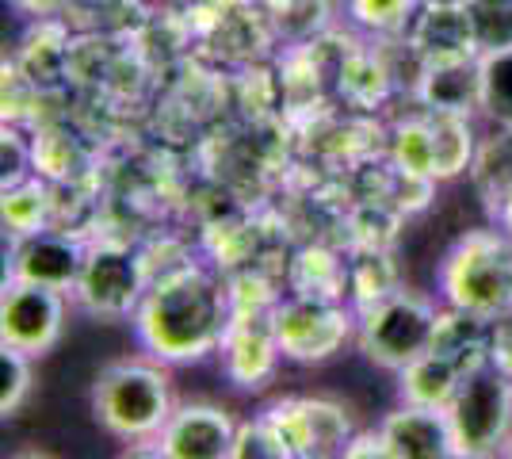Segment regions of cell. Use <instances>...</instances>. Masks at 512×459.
<instances>
[{"label": "cell", "mask_w": 512, "mask_h": 459, "mask_svg": "<svg viewBox=\"0 0 512 459\" xmlns=\"http://www.w3.org/2000/svg\"><path fill=\"white\" fill-rule=\"evenodd\" d=\"M85 268V253L69 238H58L50 230H31L12 253V280H27V284H46L58 291H73Z\"/></svg>", "instance_id": "cell-11"}, {"label": "cell", "mask_w": 512, "mask_h": 459, "mask_svg": "<svg viewBox=\"0 0 512 459\" xmlns=\"http://www.w3.org/2000/svg\"><path fill=\"white\" fill-rule=\"evenodd\" d=\"M237 417L214 402H188L176 406L165 429L157 433V456L169 459H226L234 456Z\"/></svg>", "instance_id": "cell-8"}, {"label": "cell", "mask_w": 512, "mask_h": 459, "mask_svg": "<svg viewBox=\"0 0 512 459\" xmlns=\"http://www.w3.org/2000/svg\"><path fill=\"white\" fill-rule=\"evenodd\" d=\"M448 299L470 314H501L512 306V249L497 238H467L444 268Z\"/></svg>", "instance_id": "cell-5"}, {"label": "cell", "mask_w": 512, "mask_h": 459, "mask_svg": "<svg viewBox=\"0 0 512 459\" xmlns=\"http://www.w3.org/2000/svg\"><path fill=\"white\" fill-rule=\"evenodd\" d=\"M375 452H379V456H390V459L459 456L448 410L402 402L398 410H390V414L379 421V429H375Z\"/></svg>", "instance_id": "cell-9"}, {"label": "cell", "mask_w": 512, "mask_h": 459, "mask_svg": "<svg viewBox=\"0 0 512 459\" xmlns=\"http://www.w3.org/2000/svg\"><path fill=\"white\" fill-rule=\"evenodd\" d=\"M88 406L107 437L123 440V444L157 440V433L176 410L165 360L157 356L153 360H111L96 375L88 391Z\"/></svg>", "instance_id": "cell-2"}, {"label": "cell", "mask_w": 512, "mask_h": 459, "mask_svg": "<svg viewBox=\"0 0 512 459\" xmlns=\"http://www.w3.org/2000/svg\"><path fill=\"white\" fill-rule=\"evenodd\" d=\"M398 375H402V402L440 406V410H448V402L459 391V379H463V372L455 368V360L436 349L417 356Z\"/></svg>", "instance_id": "cell-13"}, {"label": "cell", "mask_w": 512, "mask_h": 459, "mask_svg": "<svg viewBox=\"0 0 512 459\" xmlns=\"http://www.w3.org/2000/svg\"><path fill=\"white\" fill-rule=\"evenodd\" d=\"M448 421L459 456H497L512 437V383L497 364L463 372L459 391L448 402Z\"/></svg>", "instance_id": "cell-3"}, {"label": "cell", "mask_w": 512, "mask_h": 459, "mask_svg": "<svg viewBox=\"0 0 512 459\" xmlns=\"http://www.w3.org/2000/svg\"><path fill=\"white\" fill-rule=\"evenodd\" d=\"M428 8H467L470 0H425Z\"/></svg>", "instance_id": "cell-18"}, {"label": "cell", "mask_w": 512, "mask_h": 459, "mask_svg": "<svg viewBox=\"0 0 512 459\" xmlns=\"http://www.w3.org/2000/svg\"><path fill=\"white\" fill-rule=\"evenodd\" d=\"M478 62H482V108L490 119L512 127V46L486 50Z\"/></svg>", "instance_id": "cell-14"}, {"label": "cell", "mask_w": 512, "mask_h": 459, "mask_svg": "<svg viewBox=\"0 0 512 459\" xmlns=\"http://www.w3.org/2000/svg\"><path fill=\"white\" fill-rule=\"evenodd\" d=\"M65 333V291L46 284L12 280L0 303V345L20 349L35 360L62 341Z\"/></svg>", "instance_id": "cell-6"}, {"label": "cell", "mask_w": 512, "mask_h": 459, "mask_svg": "<svg viewBox=\"0 0 512 459\" xmlns=\"http://www.w3.org/2000/svg\"><path fill=\"white\" fill-rule=\"evenodd\" d=\"M505 456H512V437H509V444H505Z\"/></svg>", "instance_id": "cell-19"}, {"label": "cell", "mask_w": 512, "mask_h": 459, "mask_svg": "<svg viewBox=\"0 0 512 459\" xmlns=\"http://www.w3.org/2000/svg\"><path fill=\"white\" fill-rule=\"evenodd\" d=\"M467 16L470 31H474V46L482 54L512 46V0H470Z\"/></svg>", "instance_id": "cell-15"}, {"label": "cell", "mask_w": 512, "mask_h": 459, "mask_svg": "<svg viewBox=\"0 0 512 459\" xmlns=\"http://www.w3.org/2000/svg\"><path fill=\"white\" fill-rule=\"evenodd\" d=\"M440 318L436 306L417 295H390L367 310L360 322V349L371 364L386 372H402L417 356L436 349Z\"/></svg>", "instance_id": "cell-4"}, {"label": "cell", "mask_w": 512, "mask_h": 459, "mask_svg": "<svg viewBox=\"0 0 512 459\" xmlns=\"http://www.w3.org/2000/svg\"><path fill=\"white\" fill-rule=\"evenodd\" d=\"M73 291L96 318H127L138 310L150 287L142 276V264L130 249L100 245V249L85 253V268H81V280Z\"/></svg>", "instance_id": "cell-7"}, {"label": "cell", "mask_w": 512, "mask_h": 459, "mask_svg": "<svg viewBox=\"0 0 512 459\" xmlns=\"http://www.w3.org/2000/svg\"><path fill=\"white\" fill-rule=\"evenodd\" d=\"M230 291L203 268H180L146 291L134 310L142 349L165 364H192L230 337Z\"/></svg>", "instance_id": "cell-1"}, {"label": "cell", "mask_w": 512, "mask_h": 459, "mask_svg": "<svg viewBox=\"0 0 512 459\" xmlns=\"http://www.w3.org/2000/svg\"><path fill=\"white\" fill-rule=\"evenodd\" d=\"M425 92L440 115H463L470 104H482V62L467 66V54H440Z\"/></svg>", "instance_id": "cell-12"}, {"label": "cell", "mask_w": 512, "mask_h": 459, "mask_svg": "<svg viewBox=\"0 0 512 459\" xmlns=\"http://www.w3.org/2000/svg\"><path fill=\"white\" fill-rule=\"evenodd\" d=\"M35 356H27L20 349H4L0 352V379H4V387H0V414L12 417L20 414V406L27 402V394H31V379H35Z\"/></svg>", "instance_id": "cell-16"}, {"label": "cell", "mask_w": 512, "mask_h": 459, "mask_svg": "<svg viewBox=\"0 0 512 459\" xmlns=\"http://www.w3.org/2000/svg\"><path fill=\"white\" fill-rule=\"evenodd\" d=\"M272 333H276L283 356L314 364V360H325L341 349V341L348 337V322H344L341 310L325 303H291L276 314Z\"/></svg>", "instance_id": "cell-10"}, {"label": "cell", "mask_w": 512, "mask_h": 459, "mask_svg": "<svg viewBox=\"0 0 512 459\" xmlns=\"http://www.w3.org/2000/svg\"><path fill=\"white\" fill-rule=\"evenodd\" d=\"M234 456H291L287 444L279 437V429L272 421H253V425H241L237 429V444H234Z\"/></svg>", "instance_id": "cell-17"}]
</instances>
